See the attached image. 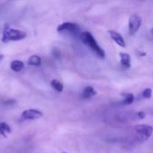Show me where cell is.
Masks as SVG:
<instances>
[{
	"label": "cell",
	"mask_w": 153,
	"mask_h": 153,
	"mask_svg": "<svg viewBox=\"0 0 153 153\" xmlns=\"http://www.w3.org/2000/svg\"><path fill=\"white\" fill-rule=\"evenodd\" d=\"M96 94H97V91L94 90L93 87H91V86H87V87L84 88V90H83L82 95V98H84V99H91V98H92L93 96H95Z\"/></svg>",
	"instance_id": "cell-10"
},
{
	"label": "cell",
	"mask_w": 153,
	"mask_h": 153,
	"mask_svg": "<svg viewBox=\"0 0 153 153\" xmlns=\"http://www.w3.org/2000/svg\"><path fill=\"white\" fill-rule=\"evenodd\" d=\"M119 56H120V63H121L122 66L125 68H130L131 67V61H132L131 56L128 53L120 52Z\"/></svg>",
	"instance_id": "cell-8"
},
{
	"label": "cell",
	"mask_w": 153,
	"mask_h": 153,
	"mask_svg": "<svg viewBox=\"0 0 153 153\" xmlns=\"http://www.w3.org/2000/svg\"><path fill=\"white\" fill-rule=\"evenodd\" d=\"M152 95V90L151 88H146L143 91V96L145 99H151Z\"/></svg>",
	"instance_id": "cell-15"
},
{
	"label": "cell",
	"mask_w": 153,
	"mask_h": 153,
	"mask_svg": "<svg viewBox=\"0 0 153 153\" xmlns=\"http://www.w3.org/2000/svg\"><path fill=\"white\" fill-rule=\"evenodd\" d=\"M11 133V128L6 123H0V134L5 136L7 134Z\"/></svg>",
	"instance_id": "cell-14"
},
{
	"label": "cell",
	"mask_w": 153,
	"mask_h": 153,
	"mask_svg": "<svg viewBox=\"0 0 153 153\" xmlns=\"http://www.w3.org/2000/svg\"><path fill=\"white\" fill-rule=\"evenodd\" d=\"M109 34H110L111 39H112L118 46H120L121 48H126V40H125V39L123 38V36H122L119 32L115 31V30H109Z\"/></svg>",
	"instance_id": "cell-7"
},
{
	"label": "cell",
	"mask_w": 153,
	"mask_h": 153,
	"mask_svg": "<svg viewBox=\"0 0 153 153\" xmlns=\"http://www.w3.org/2000/svg\"><path fill=\"white\" fill-rule=\"evenodd\" d=\"M25 65L22 61L21 60H13L11 62V65H10V68L12 71L15 72V73H19L21 72L23 68H24Z\"/></svg>",
	"instance_id": "cell-9"
},
{
	"label": "cell",
	"mask_w": 153,
	"mask_h": 153,
	"mask_svg": "<svg viewBox=\"0 0 153 153\" xmlns=\"http://www.w3.org/2000/svg\"><path fill=\"white\" fill-rule=\"evenodd\" d=\"M3 57H4V56H3L2 54H0V62H1V60L3 59Z\"/></svg>",
	"instance_id": "cell-17"
},
{
	"label": "cell",
	"mask_w": 153,
	"mask_h": 153,
	"mask_svg": "<svg viewBox=\"0 0 153 153\" xmlns=\"http://www.w3.org/2000/svg\"><path fill=\"white\" fill-rule=\"evenodd\" d=\"M56 30L58 32H69L73 35H80V27L78 24L71 22H65L57 26Z\"/></svg>",
	"instance_id": "cell-4"
},
{
	"label": "cell",
	"mask_w": 153,
	"mask_h": 153,
	"mask_svg": "<svg viewBox=\"0 0 153 153\" xmlns=\"http://www.w3.org/2000/svg\"><path fill=\"white\" fill-rule=\"evenodd\" d=\"M80 39L82 41V43L84 45H86L98 57L103 59L106 56L105 51L103 50V48L98 44L97 40L94 39L93 35L90 32V31H83L81 32L80 34Z\"/></svg>",
	"instance_id": "cell-1"
},
{
	"label": "cell",
	"mask_w": 153,
	"mask_h": 153,
	"mask_svg": "<svg viewBox=\"0 0 153 153\" xmlns=\"http://www.w3.org/2000/svg\"><path fill=\"white\" fill-rule=\"evenodd\" d=\"M137 117H139V119H144L146 115H145V113L143 111H140V112L137 113Z\"/></svg>",
	"instance_id": "cell-16"
},
{
	"label": "cell",
	"mask_w": 153,
	"mask_h": 153,
	"mask_svg": "<svg viewBox=\"0 0 153 153\" xmlns=\"http://www.w3.org/2000/svg\"><path fill=\"white\" fill-rule=\"evenodd\" d=\"M143 23V19L139 14H133L129 18V22H128V28H129V33L130 35H134L139 29L141 28Z\"/></svg>",
	"instance_id": "cell-5"
},
{
	"label": "cell",
	"mask_w": 153,
	"mask_h": 153,
	"mask_svg": "<svg viewBox=\"0 0 153 153\" xmlns=\"http://www.w3.org/2000/svg\"><path fill=\"white\" fill-rule=\"evenodd\" d=\"M41 62H42L41 61V58L39 56H37V55L31 56L28 59V61H27L28 65H31V66H39L41 65Z\"/></svg>",
	"instance_id": "cell-11"
},
{
	"label": "cell",
	"mask_w": 153,
	"mask_h": 153,
	"mask_svg": "<svg viewBox=\"0 0 153 153\" xmlns=\"http://www.w3.org/2000/svg\"><path fill=\"white\" fill-rule=\"evenodd\" d=\"M135 133L138 135V139L141 142L147 141L152 134L153 127L149 125H139L136 126L135 128Z\"/></svg>",
	"instance_id": "cell-3"
},
{
	"label": "cell",
	"mask_w": 153,
	"mask_h": 153,
	"mask_svg": "<svg viewBox=\"0 0 153 153\" xmlns=\"http://www.w3.org/2000/svg\"><path fill=\"white\" fill-rule=\"evenodd\" d=\"M64 153H65V152H64Z\"/></svg>",
	"instance_id": "cell-19"
},
{
	"label": "cell",
	"mask_w": 153,
	"mask_h": 153,
	"mask_svg": "<svg viewBox=\"0 0 153 153\" xmlns=\"http://www.w3.org/2000/svg\"><path fill=\"white\" fill-rule=\"evenodd\" d=\"M124 96H125V99L122 101L123 105H131L134 102V94H132V93H126V94H124Z\"/></svg>",
	"instance_id": "cell-13"
},
{
	"label": "cell",
	"mask_w": 153,
	"mask_h": 153,
	"mask_svg": "<svg viewBox=\"0 0 153 153\" xmlns=\"http://www.w3.org/2000/svg\"><path fill=\"white\" fill-rule=\"evenodd\" d=\"M152 33H153V29H152Z\"/></svg>",
	"instance_id": "cell-18"
},
{
	"label": "cell",
	"mask_w": 153,
	"mask_h": 153,
	"mask_svg": "<svg viewBox=\"0 0 153 153\" xmlns=\"http://www.w3.org/2000/svg\"><path fill=\"white\" fill-rule=\"evenodd\" d=\"M27 37V33L23 30L5 27L3 30L1 40L4 43H8L10 41H19L22 40Z\"/></svg>",
	"instance_id": "cell-2"
},
{
	"label": "cell",
	"mask_w": 153,
	"mask_h": 153,
	"mask_svg": "<svg viewBox=\"0 0 153 153\" xmlns=\"http://www.w3.org/2000/svg\"><path fill=\"white\" fill-rule=\"evenodd\" d=\"M42 116V112L39 109H27L22 112V118L23 120H35L40 118Z\"/></svg>",
	"instance_id": "cell-6"
},
{
	"label": "cell",
	"mask_w": 153,
	"mask_h": 153,
	"mask_svg": "<svg viewBox=\"0 0 153 153\" xmlns=\"http://www.w3.org/2000/svg\"><path fill=\"white\" fill-rule=\"evenodd\" d=\"M50 85L55 91H56L58 92H62L64 90V85L57 80H52L50 82Z\"/></svg>",
	"instance_id": "cell-12"
}]
</instances>
